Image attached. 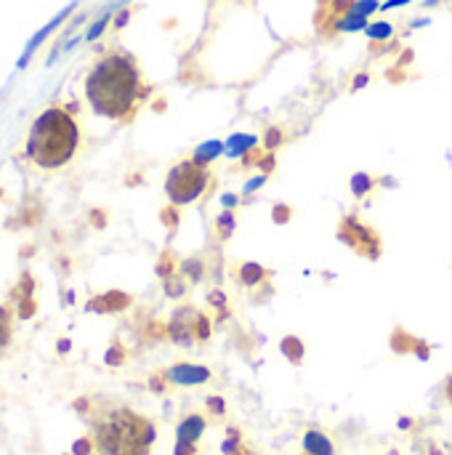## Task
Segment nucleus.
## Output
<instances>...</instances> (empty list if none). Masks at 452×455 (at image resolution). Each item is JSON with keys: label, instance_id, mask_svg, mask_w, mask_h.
Here are the masks:
<instances>
[{"label": "nucleus", "instance_id": "1", "mask_svg": "<svg viewBox=\"0 0 452 455\" xmlns=\"http://www.w3.org/2000/svg\"><path fill=\"white\" fill-rule=\"evenodd\" d=\"M139 69L128 56L112 53L101 59L88 75L85 93L91 107L104 117H123L139 96Z\"/></svg>", "mask_w": 452, "mask_h": 455}, {"label": "nucleus", "instance_id": "2", "mask_svg": "<svg viewBox=\"0 0 452 455\" xmlns=\"http://www.w3.org/2000/svg\"><path fill=\"white\" fill-rule=\"evenodd\" d=\"M157 429L131 408H107L93 421V448L99 455H149Z\"/></svg>", "mask_w": 452, "mask_h": 455}, {"label": "nucleus", "instance_id": "3", "mask_svg": "<svg viewBox=\"0 0 452 455\" xmlns=\"http://www.w3.org/2000/svg\"><path fill=\"white\" fill-rule=\"evenodd\" d=\"M77 139V125L64 109H45L29 131L27 155L43 168H59L75 155Z\"/></svg>", "mask_w": 452, "mask_h": 455}, {"label": "nucleus", "instance_id": "4", "mask_svg": "<svg viewBox=\"0 0 452 455\" xmlns=\"http://www.w3.org/2000/svg\"><path fill=\"white\" fill-rule=\"evenodd\" d=\"M208 181H210L208 165L189 157L170 168V173L165 179V195L170 197L173 205H189L205 192Z\"/></svg>", "mask_w": 452, "mask_h": 455}, {"label": "nucleus", "instance_id": "5", "mask_svg": "<svg viewBox=\"0 0 452 455\" xmlns=\"http://www.w3.org/2000/svg\"><path fill=\"white\" fill-rule=\"evenodd\" d=\"M338 240L349 248H354L362 259L376 261L381 256V237L373 227L362 224L357 216H344L338 224Z\"/></svg>", "mask_w": 452, "mask_h": 455}, {"label": "nucleus", "instance_id": "6", "mask_svg": "<svg viewBox=\"0 0 452 455\" xmlns=\"http://www.w3.org/2000/svg\"><path fill=\"white\" fill-rule=\"evenodd\" d=\"M197 317H200V312L192 304H184V307L173 309V315L168 320V339L176 347H184V349L194 347V341H197V336H194Z\"/></svg>", "mask_w": 452, "mask_h": 455}, {"label": "nucleus", "instance_id": "7", "mask_svg": "<svg viewBox=\"0 0 452 455\" xmlns=\"http://www.w3.org/2000/svg\"><path fill=\"white\" fill-rule=\"evenodd\" d=\"M163 379L173 387H202L213 379L210 368L197 365V363H178L163 373Z\"/></svg>", "mask_w": 452, "mask_h": 455}, {"label": "nucleus", "instance_id": "8", "mask_svg": "<svg viewBox=\"0 0 452 455\" xmlns=\"http://www.w3.org/2000/svg\"><path fill=\"white\" fill-rule=\"evenodd\" d=\"M208 421L200 413H189L186 419H181V424L176 427V443H186V445H197V440L202 437Z\"/></svg>", "mask_w": 452, "mask_h": 455}, {"label": "nucleus", "instance_id": "9", "mask_svg": "<svg viewBox=\"0 0 452 455\" xmlns=\"http://www.w3.org/2000/svg\"><path fill=\"white\" fill-rule=\"evenodd\" d=\"M301 448H304L306 455H336L333 440L325 432H320V429H309L304 435V440H301Z\"/></svg>", "mask_w": 452, "mask_h": 455}, {"label": "nucleus", "instance_id": "10", "mask_svg": "<svg viewBox=\"0 0 452 455\" xmlns=\"http://www.w3.org/2000/svg\"><path fill=\"white\" fill-rule=\"evenodd\" d=\"M266 277H269V269H264V267L256 264V261H245V264H240V269H237V280H240L245 288H258L261 283H266Z\"/></svg>", "mask_w": 452, "mask_h": 455}, {"label": "nucleus", "instance_id": "11", "mask_svg": "<svg viewBox=\"0 0 452 455\" xmlns=\"http://www.w3.org/2000/svg\"><path fill=\"white\" fill-rule=\"evenodd\" d=\"M280 352H282V357L290 365H301L304 363V355H306V347H304V341L298 336H285L280 341Z\"/></svg>", "mask_w": 452, "mask_h": 455}, {"label": "nucleus", "instance_id": "12", "mask_svg": "<svg viewBox=\"0 0 452 455\" xmlns=\"http://www.w3.org/2000/svg\"><path fill=\"white\" fill-rule=\"evenodd\" d=\"M416 347H418L416 336H410L405 328H394V333H392V352L394 355H413Z\"/></svg>", "mask_w": 452, "mask_h": 455}, {"label": "nucleus", "instance_id": "13", "mask_svg": "<svg viewBox=\"0 0 452 455\" xmlns=\"http://www.w3.org/2000/svg\"><path fill=\"white\" fill-rule=\"evenodd\" d=\"M234 227H237V216H234V211H224V213H218V216H216V232H218V237H221V240H229V237L234 235Z\"/></svg>", "mask_w": 452, "mask_h": 455}, {"label": "nucleus", "instance_id": "14", "mask_svg": "<svg viewBox=\"0 0 452 455\" xmlns=\"http://www.w3.org/2000/svg\"><path fill=\"white\" fill-rule=\"evenodd\" d=\"M181 277H186L189 283H200L205 277V261L202 259H186L181 264Z\"/></svg>", "mask_w": 452, "mask_h": 455}, {"label": "nucleus", "instance_id": "15", "mask_svg": "<svg viewBox=\"0 0 452 455\" xmlns=\"http://www.w3.org/2000/svg\"><path fill=\"white\" fill-rule=\"evenodd\" d=\"M242 432L237 427H226V440L221 443V453L224 455H234L240 448H242Z\"/></svg>", "mask_w": 452, "mask_h": 455}, {"label": "nucleus", "instance_id": "16", "mask_svg": "<svg viewBox=\"0 0 452 455\" xmlns=\"http://www.w3.org/2000/svg\"><path fill=\"white\" fill-rule=\"evenodd\" d=\"M221 152H224V144H218V141H208V144H202V147L194 152V157H192V160H197V163L208 165V160L218 157Z\"/></svg>", "mask_w": 452, "mask_h": 455}, {"label": "nucleus", "instance_id": "17", "mask_svg": "<svg viewBox=\"0 0 452 455\" xmlns=\"http://www.w3.org/2000/svg\"><path fill=\"white\" fill-rule=\"evenodd\" d=\"M370 189H373V176H368V173H354L352 176V192H354L357 200L370 195Z\"/></svg>", "mask_w": 452, "mask_h": 455}, {"label": "nucleus", "instance_id": "18", "mask_svg": "<svg viewBox=\"0 0 452 455\" xmlns=\"http://www.w3.org/2000/svg\"><path fill=\"white\" fill-rule=\"evenodd\" d=\"M184 293H186V283H184V277H178V275L165 277V296H168V299H181Z\"/></svg>", "mask_w": 452, "mask_h": 455}, {"label": "nucleus", "instance_id": "19", "mask_svg": "<svg viewBox=\"0 0 452 455\" xmlns=\"http://www.w3.org/2000/svg\"><path fill=\"white\" fill-rule=\"evenodd\" d=\"M256 139L253 136H232L229 139V155H242L248 149H253Z\"/></svg>", "mask_w": 452, "mask_h": 455}, {"label": "nucleus", "instance_id": "20", "mask_svg": "<svg viewBox=\"0 0 452 455\" xmlns=\"http://www.w3.org/2000/svg\"><path fill=\"white\" fill-rule=\"evenodd\" d=\"M205 405H208V413L210 416H226V403H224V397H218V395H210L208 400H205Z\"/></svg>", "mask_w": 452, "mask_h": 455}, {"label": "nucleus", "instance_id": "21", "mask_svg": "<svg viewBox=\"0 0 452 455\" xmlns=\"http://www.w3.org/2000/svg\"><path fill=\"white\" fill-rule=\"evenodd\" d=\"M194 336H197V341H200V344L210 339V317H205V315H200V317H197Z\"/></svg>", "mask_w": 452, "mask_h": 455}, {"label": "nucleus", "instance_id": "22", "mask_svg": "<svg viewBox=\"0 0 452 455\" xmlns=\"http://www.w3.org/2000/svg\"><path fill=\"white\" fill-rule=\"evenodd\" d=\"M290 216H293V208H290V205H274V211H272L274 224H288Z\"/></svg>", "mask_w": 452, "mask_h": 455}, {"label": "nucleus", "instance_id": "23", "mask_svg": "<svg viewBox=\"0 0 452 455\" xmlns=\"http://www.w3.org/2000/svg\"><path fill=\"white\" fill-rule=\"evenodd\" d=\"M8 336H11L8 315H5V309H0V352H3V349H5V344H8Z\"/></svg>", "mask_w": 452, "mask_h": 455}, {"label": "nucleus", "instance_id": "24", "mask_svg": "<svg viewBox=\"0 0 452 455\" xmlns=\"http://www.w3.org/2000/svg\"><path fill=\"white\" fill-rule=\"evenodd\" d=\"M368 35H370L373 40L389 37V35H392V24H373V27H368Z\"/></svg>", "mask_w": 452, "mask_h": 455}, {"label": "nucleus", "instance_id": "25", "mask_svg": "<svg viewBox=\"0 0 452 455\" xmlns=\"http://www.w3.org/2000/svg\"><path fill=\"white\" fill-rule=\"evenodd\" d=\"M208 304L216 307V309H226V296L221 291H210L208 293Z\"/></svg>", "mask_w": 452, "mask_h": 455}, {"label": "nucleus", "instance_id": "26", "mask_svg": "<svg viewBox=\"0 0 452 455\" xmlns=\"http://www.w3.org/2000/svg\"><path fill=\"white\" fill-rule=\"evenodd\" d=\"M163 221L168 224V229H176L178 227V211L176 208H165L163 211Z\"/></svg>", "mask_w": 452, "mask_h": 455}, {"label": "nucleus", "instance_id": "27", "mask_svg": "<svg viewBox=\"0 0 452 455\" xmlns=\"http://www.w3.org/2000/svg\"><path fill=\"white\" fill-rule=\"evenodd\" d=\"M280 141H282V133H280L277 128H269V133H266V139H264L266 149H274V147H277Z\"/></svg>", "mask_w": 452, "mask_h": 455}, {"label": "nucleus", "instance_id": "28", "mask_svg": "<svg viewBox=\"0 0 452 455\" xmlns=\"http://www.w3.org/2000/svg\"><path fill=\"white\" fill-rule=\"evenodd\" d=\"M418 360H429L432 357V349H429V344L424 341V339H418V347H416V352H413Z\"/></svg>", "mask_w": 452, "mask_h": 455}, {"label": "nucleus", "instance_id": "29", "mask_svg": "<svg viewBox=\"0 0 452 455\" xmlns=\"http://www.w3.org/2000/svg\"><path fill=\"white\" fill-rule=\"evenodd\" d=\"M173 455H197V445H186V443H176Z\"/></svg>", "mask_w": 452, "mask_h": 455}, {"label": "nucleus", "instance_id": "30", "mask_svg": "<svg viewBox=\"0 0 452 455\" xmlns=\"http://www.w3.org/2000/svg\"><path fill=\"white\" fill-rule=\"evenodd\" d=\"M258 168H261L264 173H269V171L274 168V157H272V155H269V157H261V160H258Z\"/></svg>", "mask_w": 452, "mask_h": 455}, {"label": "nucleus", "instance_id": "31", "mask_svg": "<svg viewBox=\"0 0 452 455\" xmlns=\"http://www.w3.org/2000/svg\"><path fill=\"white\" fill-rule=\"evenodd\" d=\"M120 360H123V352H120V349H112V352L107 355V363H112V365H120Z\"/></svg>", "mask_w": 452, "mask_h": 455}, {"label": "nucleus", "instance_id": "32", "mask_svg": "<svg viewBox=\"0 0 452 455\" xmlns=\"http://www.w3.org/2000/svg\"><path fill=\"white\" fill-rule=\"evenodd\" d=\"M221 203H224V205H226V211H229V208H234L240 200H237L234 195H224V197H221Z\"/></svg>", "mask_w": 452, "mask_h": 455}, {"label": "nucleus", "instance_id": "33", "mask_svg": "<svg viewBox=\"0 0 452 455\" xmlns=\"http://www.w3.org/2000/svg\"><path fill=\"white\" fill-rule=\"evenodd\" d=\"M88 451H91V443H77V445H75V453L77 455H85Z\"/></svg>", "mask_w": 452, "mask_h": 455}, {"label": "nucleus", "instance_id": "34", "mask_svg": "<svg viewBox=\"0 0 452 455\" xmlns=\"http://www.w3.org/2000/svg\"><path fill=\"white\" fill-rule=\"evenodd\" d=\"M261 184H264V176H261V179H253V181H250V184L245 187V192H253V189H258Z\"/></svg>", "mask_w": 452, "mask_h": 455}, {"label": "nucleus", "instance_id": "35", "mask_svg": "<svg viewBox=\"0 0 452 455\" xmlns=\"http://www.w3.org/2000/svg\"><path fill=\"white\" fill-rule=\"evenodd\" d=\"M445 397H448V403L452 405V376L448 379V384H445Z\"/></svg>", "mask_w": 452, "mask_h": 455}, {"label": "nucleus", "instance_id": "36", "mask_svg": "<svg viewBox=\"0 0 452 455\" xmlns=\"http://www.w3.org/2000/svg\"><path fill=\"white\" fill-rule=\"evenodd\" d=\"M152 389H155V392H163V389H165V387H163V379H160V376H157V379H152Z\"/></svg>", "mask_w": 452, "mask_h": 455}, {"label": "nucleus", "instance_id": "37", "mask_svg": "<svg viewBox=\"0 0 452 455\" xmlns=\"http://www.w3.org/2000/svg\"><path fill=\"white\" fill-rule=\"evenodd\" d=\"M400 429H413V419H400Z\"/></svg>", "mask_w": 452, "mask_h": 455}, {"label": "nucleus", "instance_id": "38", "mask_svg": "<svg viewBox=\"0 0 452 455\" xmlns=\"http://www.w3.org/2000/svg\"><path fill=\"white\" fill-rule=\"evenodd\" d=\"M365 83H368V75H360V77L354 80V88H362Z\"/></svg>", "mask_w": 452, "mask_h": 455}, {"label": "nucleus", "instance_id": "39", "mask_svg": "<svg viewBox=\"0 0 452 455\" xmlns=\"http://www.w3.org/2000/svg\"><path fill=\"white\" fill-rule=\"evenodd\" d=\"M402 3H410V0H389L386 8H394V5H402Z\"/></svg>", "mask_w": 452, "mask_h": 455}, {"label": "nucleus", "instance_id": "40", "mask_svg": "<svg viewBox=\"0 0 452 455\" xmlns=\"http://www.w3.org/2000/svg\"><path fill=\"white\" fill-rule=\"evenodd\" d=\"M234 455H256V453H253L250 448H245V445H242V448H240V451H237V453H234Z\"/></svg>", "mask_w": 452, "mask_h": 455}, {"label": "nucleus", "instance_id": "41", "mask_svg": "<svg viewBox=\"0 0 452 455\" xmlns=\"http://www.w3.org/2000/svg\"><path fill=\"white\" fill-rule=\"evenodd\" d=\"M304 455H306V453H304Z\"/></svg>", "mask_w": 452, "mask_h": 455}]
</instances>
